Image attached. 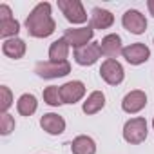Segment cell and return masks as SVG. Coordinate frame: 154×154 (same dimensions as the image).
<instances>
[{
    "mask_svg": "<svg viewBox=\"0 0 154 154\" xmlns=\"http://www.w3.org/2000/svg\"><path fill=\"white\" fill-rule=\"evenodd\" d=\"M44 102L51 107H60L63 103L62 100V93H60V87L58 85H49L44 89Z\"/></svg>",
    "mask_w": 154,
    "mask_h": 154,
    "instance_id": "21",
    "label": "cell"
},
{
    "mask_svg": "<svg viewBox=\"0 0 154 154\" xmlns=\"http://www.w3.org/2000/svg\"><path fill=\"white\" fill-rule=\"evenodd\" d=\"M60 93H62V100L63 103H78L84 96H85V84L80 80H71L65 82L63 85H60Z\"/></svg>",
    "mask_w": 154,
    "mask_h": 154,
    "instance_id": "9",
    "label": "cell"
},
{
    "mask_svg": "<svg viewBox=\"0 0 154 154\" xmlns=\"http://www.w3.org/2000/svg\"><path fill=\"white\" fill-rule=\"evenodd\" d=\"M40 127L51 136H60L65 131V120L56 112H45L40 118Z\"/></svg>",
    "mask_w": 154,
    "mask_h": 154,
    "instance_id": "13",
    "label": "cell"
},
{
    "mask_svg": "<svg viewBox=\"0 0 154 154\" xmlns=\"http://www.w3.org/2000/svg\"><path fill=\"white\" fill-rule=\"evenodd\" d=\"M2 53L8 56V58H13V60H20L24 54H26V42L22 38H9V40H4L2 44Z\"/></svg>",
    "mask_w": 154,
    "mask_h": 154,
    "instance_id": "15",
    "label": "cell"
},
{
    "mask_svg": "<svg viewBox=\"0 0 154 154\" xmlns=\"http://www.w3.org/2000/svg\"><path fill=\"white\" fill-rule=\"evenodd\" d=\"M26 29L27 35L33 38H47L54 33L56 22L53 20V11L49 2H40L31 9V13L26 18Z\"/></svg>",
    "mask_w": 154,
    "mask_h": 154,
    "instance_id": "1",
    "label": "cell"
},
{
    "mask_svg": "<svg viewBox=\"0 0 154 154\" xmlns=\"http://www.w3.org/2000/svg\"><path fill=\"white\" fill-rule=\"evenodd\" d=\"M74 62L78 63V65H93L100 60L102 56V49H100V42H91L84 47H78V49H74Z\"/></svg>",
    "mask_w": 154,
    "mask_h": 154,
    "instance_id": "7",
    "label": "cell"
},
{
    "mask_svg": "<svg viewBox=\"0 0 154 154\" xmlns=\"http://www.w3.org/2000/svg\"><path fill=\"white\" fill-rule=\"evenodd\" d=\"M122 24L132 35H143L147 29V18L138 9H127L122 17Z\"/></svg>",
    "mask_w": 154,
    "mask_h": 154,
    "instance_id": "8",
    "label": "cell"
},
{
    "mask_svg": "<svg viewBox=\"0 0 154 154\" xmlns=\"http://www.w3.org/2000/svg\"><path fill=\"white\" fill-rule=\"evenodd\" d=\"M69 44L65 42V38H58L49 45V60L51 62H67L69 56Z\"/></svg>",
    "mask_w": 154,
    "mask_h": 154,
    "instance_id": "18",
    "label": "cell"
},
{
    "mask_svg": "<svg viewBox=\"0 0 154 154\" xmlns=\"http://www.w3.org/2000/svg\"><path fill=\"white\" fill-rule=\"evenodd\" d=\"M58 9L62 11L65 20L71 24H85L87 22V13L80 0H58Z\"/></svg>",
    "mask_w": 154,
    "mask_h": 154,
    "instance_id": "4",
    "label": "cell"
},
{
    "mask_svg": "<svg viewBox=\"0 0 154 154\" xmlns=\"http://www.w3.org/2000/svg\"><path fill=\"white\" fill-rule=\"evenodd\" d=\"M100 76L109 85H120L125 78V71H123V65L118 60L105 58L102 62V67H100Z\"/></svg>",
    "mask_w": 154,
    "mask_h": 154,
    "instance_id": "5",
    "label": "cell"
},
{
    "mask_svg": "<svg viewBox=\"0 0 154 154\" xmlns=\"http://www.w3.org/2000/svg\"><path fill=\"white\" fill-rule=\"evenodd\" d=\"M114 24V15L107 9L94 8L89 15V26L93 29H109Z\"/></svg>",
    "mask_w": 154,
    "mask_h": 154,
    "instance_id": "14",
    "label": "cell"
},
{
    "mask_svg": "<svg viewBox=\"0 0 154 154\" xmlns=\"http://www.w3.org/2000/svg\"><path fill=\"white\" fill-rule=\"evenodd\" d=\"M145 105H147V94L140 89H134V91L127 93L122 100V109L127 114H136L141 109H145Z\"/></svg>",
    "mask_w": 154,
    "mask_h": 154,
    "instance_id": "11",
    "label": "cell"
},
{
    "mask_svg": "<svg viewBox=\"0 0 154 154\" xmlns=\"http://www.w3.org/2000/svg\"><path fill=\"white\" fill-rule=\"evenodd\" d=\"M36 109H38V100H36L35 94L26 93V94H22V96L18 98V102H17V111H18V114H22V116H33V114L36 112Z\"/></svg>",
    "mask_w": 154,
    "mask_h": 154,
    "instance_id": "19",
    "label": "cell"
},
{
    "mask_svg": "<svg viewBox=\"0 0 154 154\" xmlns=\"http://www.w3.org/2000/svg\"><path fill=\"white\" fill-rule=\"evenodd\" d=\"M147 8H149V13L154 17V0H149V2H147Z\"/></svg>",
    "mask_w": 154,
    "mask_h": 154,
    "instance_id": "25",
    "label": "cell"
},
{
    "mask_svg": "<svg viewBox=\"0 0 154 154\" xmlns=\"http://www.w3.org/2000/svg\"><path fill=\"white\" fill-rule=\"evenodd\" d=\"M9 18H13L11 8L8 4H0V22H2V20H9Z\"/></svg>",
    "mask_w": 154,
    "mask_h": 154,
    "instance_id": "24",
    "label": "cell"
},
{
    "mask_svg": "<svg viewBox=\"0 0 154 154\" xmlns=\"http://www.w3.org/2000/svg\"><path fill=\"white\" fill-rule=\"evenodd\" d=\"M93 36H94V29L91 26H87V27H71V29H65L63 31L65 42L71 47H74V49L91 44L93 42Z\"/></svg>",
    "mask_w": 154,
    "mask_h": 154,
    "instance_id": "6",
    "label": "cell"
},
{
    "mask_svg": "<svg viewBox=\"0 0 154 154\" xmlns=\"http://www.w3.org/2000/svg\"><path fill=\"white\" fill-rule=\"evenodd\" d=\"M122 56H123L131 65H141V63H145V62L150 58V49H149L145 44L136 42V44H131V45L123 47Z\"/></svg>",
    "mask_w": 154,
    "mask_h": 154,
    "instance_id": "10",
    "label": "cell"
},
{
    "mask_svg": "<svg viewBox=\"0 0 154 154\" xmlns=\"http://www.w3.org/2000/svg\"><path fill=\"white\" fill-rule=\"evenodd\" d=\"M149 134V127H147V120L141 116L131 118L125 122L123 125V140L131 145H140L147 140Z\"/></svg>",
    "mask_w": 154,
    "mask_h": 154,
    "instance_id": "2",
    "label": "cell"
},
{
    "mask_svg": "<svg viewBox=\"0 0 154 154\" xmlns=\"http://www.w3.org/2000/svg\"><path fill=\"white\" fill-rule=\"evenodd\" d=\"M71 150H72V154H96V141L91 136L80 134L72 140Z\"/></svg>",
    "mask_w": 154,
    "mask_h": 154,
    "instance_id": "16",
    "label": "cell"
},
{
    "mask_svg": "<svg viewBox=\"0 0 154 154\" xmlns=\"http://www.w3.org/2000/svg\"><path fill=\"white\" fill-rule=\"evenodd\" d=\"M103 107H105V94H103L102 91H93V93L87 96V100L84 102L82 111H84L87 116H91V114L100 112Z\"/></svg>",
    "mask_w": 154,
    "mask_h": 154,
    "instance_id": "17",
    "label": "cell"
},
{
    "mask_svg": "<svg viewBox=\"0 0 154 154\" xmlns=\"http://www.w3.org/2000/svg\"><path fill=\"white\" fill-rule=\"evenodd\" d=\"M18 33H20V22L18 20L9 18V20H2V22H0V36H2L4 40L17 38Z\"/></svg>",
    "mask_w": 154,
    "mask_h": 154,
    "instance_id": "20",
    "label": "cell"
},
{
    "mask_svg": "<svg viewBox=\"0 0 154 154\" xmlns=\"http://www.w3.org/2000/svg\"><path fill=\"white\" fill-rule=\"evenodd\" d=\"M100 49H102V54L105 58H112L116 60V56H120L123 53V45H122V36L116 35V33H111L107 36L102 38L100 42Z\"/></svg>",
    "mask_w": 154,
    "mask_h": 154,
    "instance_id": "12",
    "label": "cell"
},
{
    "mask_svg": "<svg viewBox=\"0 0 154 154\" xmlns=\"http://www.w3.org/2000/svg\"><path fill=\"white\" fill-rule=\"evenodd\" d=\"M0 94H2V100H0V109H2V114L8 112V109L13 105V93L8 85L0 87Z\"/></svg>",
    "mask_w": 154,
    "mask_h": 154,
    "instance_id": "23",
    "label": "cell"
},
{
    "mask_svg": "<svg viewBox=\"0 0 154 154\" xmlns=\"http://www.w3.org/2000/svg\"><path fill=\"white\" fill-rule=\"evenodd\" d=\"M35 72L40 76V78L45 80H54V78H63L71 72V63L69 62H38L35 65Z\"/></svg>",
    "mask_w": 154,
    "mask_h": 154,
    "instance_id": "3",
    "label": "cell"
},
{
    "mask_svg": "<svg viewBox=\"0 0 154 154\" xmlns=\"http://www.w3.org/2000/svg\"><path fill=\"white\" fill-rule=\"evenodd\" d=\"M13 131H15V118H13L9 112L2 114V116H0V134H2V136H8V134H11Z\"/></svg>",
    "mask_w": 154,
    "mask_h": 154,
    "instance_id": "22",
    "label": "cell"
},
{
    "mask_svg": "<svg viewBox=\"0 0 154 154\" xmlns=\"http://www.w3.org/2000/svg\"><path fill=\"white\" fill-rule=\"evenodd\" d=\"M152 129H154V120H152Z\"/></svg>",
    "mask_w": 154,
    "mask_h": 154,
    "instance_id": "26",
    "label": "cell"
}]
</instances>
